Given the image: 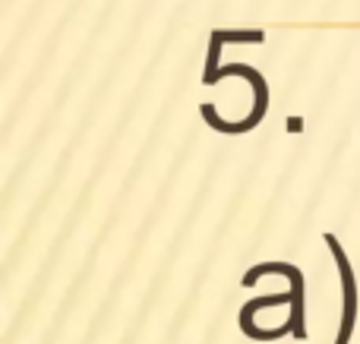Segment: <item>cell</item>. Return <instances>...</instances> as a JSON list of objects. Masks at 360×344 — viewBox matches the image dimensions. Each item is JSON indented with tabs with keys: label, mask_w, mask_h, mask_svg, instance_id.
<instances>
[{
	"label": "cell",
	"mask_w": 360,
	"mask_h": 344,
	"mask_svg": "<svg viewBox=\"0 0 360 344\" xmlns=\"http://www.w3.org/2000/svg\"><path fill=\"white\" fill-rule=\"evenodd\" d=\"M262 275H285L288 282H291V291L288 294H269V297H256V300L243 303L240 307V316H237V322H240L243 335H250L256 329V316L262 313V310L269 307H291V326H294V338L297 341H307V291H304V272L297 269V265L291 263H259L253 265V269L243 275V288H253V282H259Z\"/></svg>",
	"instance_id": "cell-1"
},
{
	"label": "cell",
	"mask_w": 360,
	"mask_h": 344,
	"mask_svg": "<svg viewBox=\"0 0 360 344\" xmlns=\"http://www.w3.org/2000/svg\"><path fill=\"white\" fill-rule=\"evenodd\" d=\"M228 76H243V79L253 86V92H256V111L250 114L247 120H240V124H228V120H221L215 114V105H202L199 107V114H202L205 120H209L215 130H221V133H228V136H237V133H250L253 126H259V120L266 117V107H269V86H266V79H262V73L259 70H253V67H247V63H228V67H218V73H215V82L218 79H228Z\"/></svg>",
	"instance_id": "cell-2"
},
{
	"label": "cell",
	"mask_w": 360,
	"mask_h": 344,
	"mask_svg": "<svg viewBox=\"0 0 360 344\" xmlns=\"http://www.w3.org/2000/svg\"><path fill=\"white\" fill-rule=\"evenodd\" d=\"M323 240L338 265V278H342V326H338L335 344H351V335H354V326H357V278H354V269H351L348 253L338 244L335 234H323Z\"/></svg>",
	"instance_id": "cell-3"
}]
</instances>
